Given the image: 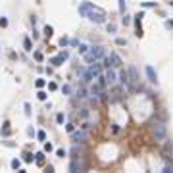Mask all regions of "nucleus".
Masks as SVG:
<instances>
[{
    "instance_id": "obj_1",
    "label": "nucleus",
    "mask_w": 173,
    "mask_h": 173,
    "mask_svg": "<svg viewBox=\"0 0 173 173\" xmlns=\"http://www.w3.org/2000/svg\"><path fill=\"white\" fill-rule=\"evenodd\" d=\"M85 58H87V62H98L100 58H104V48L102 46H90V52L87 50Z\"/></svg>"
},
{
    "instance_id": "obj_2",
    "label": "nucleus",
    "mask_w": 173,
    "mask_h": 173,
    "mask_svg": "<svg viewBox=\"0 0 173 173\" xmlns=\"http://www.w3.org/2000/svg\"><path fill=\"white\" fill-rule=\"evenodd\" d=\"M165 135H167V131H165V125L160 123V121H156V123H152V136L156 140H163Z\"/></svg>"
},
{
    "instance_id": "obj_3",
    "label": "nucleus",
    "mask_w": 173,
    "mask_h": 173,
    "mask_svg": "<svg viewBox=\"0 0 173 173\" xmlns=\"http://www.w3.org/2000/svg\"><path fill=\"white\" fill-rule=\"evenodd\" d=\"M87 17H89L92 23H104V21H106L104 12H102V10H98V8H92L89 13H87Z\"/></svg>"
},
{
    "instance_id": "obj_4",
    "label": "nucleus",
    "mask_w": 173,
    "mask_h": 173,
    "mask_svg": "<svg viewBox=\"0 0 173 173\" xmlns=\"http://www.w3.org/2000/svg\"><path fill=\"white\" fill-rule=\"evenodd\" d=\"M85 169V162L81 160V158H73V160H71V163H69V171L71 173H75V171H83Z\"/></svg>"
},
{
    "instance_id": "obj_5",
    "label": "nucleus",
    "mask_w": 173,
    "mask_h": 173,
    "mask_svg": "<svg viewBox=\"0 0 173 173\" xmlns=\"http://www.w3.org/2000/svg\"><path fill=\"white\" fill-rule=\"evenodd\" d=\"M144 71H146V77H148V81L152 83V85L160 83V81H158V73H156V69L152 66H146V67H144Z\"/></svg>"
},
{
    "instance_id": "obj_6",
    "label": "nucleus",
    "mask_w": 173,
    "mask_h": 173,
    "mask_svg": "<svg viewBox=\"0 0 173 173\" xmlns=\"http://www.w3.org/2000/svg\"><path fill=\"white\" fill-rule=\"evenodd\" d=\"M104 81H106V83H110V85H113L115 81H117V75H115V71H113L112 67H106V73H104Z\"/></svg>"
},
{
    "instance_id": "obj_7",
    "label": "nucleus",
    "mask_w": 173,
    "mask_h": 173,
    "mask_svg": "<svg viewBox=\"0 0 173 173\" xmlns=\"http://www.w3.org/2000/svg\"><path fill=\"white\" fill-rule=\"evenodd\" d=\"M89 73L92 75V79L98 77V75H102V67H100V63L96 62H90V66H89Z\"/></svg>"
},
{
    "instance_id": "obj_8",
    "label": "nucleus",
    "mask_w": 173,
    "mask_h": 173,
    "mask_svg": "<svg viewBox=\"0 0 173 173\" xmlns=\"http://www.w3.org/2000/svg\"><path fill=\"white\" fill-rule=\"evenodd\" d=\"M92 8H94V4H92V2H83L81 6H79V16L87 17V13H89Z\"/></svg>"
},
{
    "instance_id": "obj_9",
    "label": "nucleus",
    "mask_w": 173,
    "mask_h": 173,
    "mask_svg": "<svg viewBox=\"0 0 173 173\" xmlns=\"http://www.w3.org/2000/svg\"><path fill=\"white\" fill-rule=\"evenodd\" d=\"M77 73H79V77H81V81H83V83H90V81H92V75L89 73V69L79 67V69H77Z\"/></svg>"
},
{
    "instance_id": "obj_10",
    "label": "nucleus",
    "mask_w": 173,
    "mask_h": 173,
    "mask_svg": "<svg viewBox=\"0 0 173 173\" xmlns=\"http://www.w3.org/2000/svg\"><path fill=\"white\" fill-rule=\"evenodd\" d=\"M87 139V131H71V140L73 142H83Z\"/></svg>"
},
{
    "instance_id": "obj_11",
    "label": "nucleus",
    "mask_w": 173,
    "mask_h": 173,
    "mask_svg": "<svg viewBox=\"0 0 173 173\" xmlns=\"http://www.w3.org/2000/svg\"><path fill=\"white\" fill-rule=\"evenodd\" d=\"M110 62H112V67H121V63H123V62H121V58L115 54V52L110 54Z\"/></svg>"
},
{
    "instance_id": "obj_12",
    "label": "nucleus",
    "mask_w": 173,
    "mask_h": 173,
    "mask_svg": "<svg viewBox=\"0 0 173 173\" xmlns=\"http://www.w3.org/2000/svg\"><path fill=\"white\" fill-rule=\"evenodd\" d=\"M50 63H52V66H54V67H60V66H62V63H63V58H62L60 54H58L56 58H52V60H50Z\"/></svg>"
},
{
    "instance_id": "obj_13",
    "label": "nucleus",
    "mask_w": 173,
    "mask_h": 173,
    "mask_svg": "<svg viewBox=\"0 0 173 173\" xmlns=\"http://www.w3.org/2000/svg\"><path fill=\"white\" fill-rule=\"evenodd\" d=\"M117 81L123 85V87L127 85V71H125V69H121V71H119V79H117Z\"/></svg>"
},
{
    "instance_id": "obj_14",
    "label": "nucleus",
    "mask_w": 173,
    "mask_h": 173,
    "mask_svg": "<svg viewBox=\"0 0 173 173\" xmlns=\"http://www.w3.org/2000/svg\"><path fill=\"white\" fill-rule=\"evenodd\" d=\"M23 46H25L27 52H31V50H33V44H31V39H29V37H25V39H23Z\"/></svg>"
},
{
    "instance_id": "obj_15",
    "label": "nucleus",
    "mask_w": 173,
    "mask_h": 173,
    "mask_svg": "<svg viewBox=\"0 0 173 173\" xmlns=\"http://www.w3.org/2000/svg\"><path fill=\"white\" fill-rule=\"evenodd\" d=\"M12 133V129H10V123H8V121H6V123H4V127H2V135L4 136H8Z\"/></svg>"
},
{
    "instance_id": "obj_16",
    "label": "nucleus",
    "mask_w": 173,
    "mask_h": 173,
    "mask_svg": "<svg viewBox=\"0 0 173 173\" xmlns=\"http://www.w3.org/2000/svg\"><path fill=\"white\" fill-rule=\"evenodd\" d=\"M100 89H102V87H98V85H92V87H90V94H92V96H96L98 92H100Z\"/></svg>"
},
{
    "instance_id": "obj_17",
    "label": "nucleus",
    "mask_w": 173,
    "mask_h": 173,
    "mask_svg": "<svg viewBox=\"0 0 173 173\" xmlns=\"http://www.w3.org/2000/svg\"><path fill=\"white\" fill-rule=\"evenodd\" d=\"M77 46H79V48H77V50H79V54H85L87 50H89V46H87V44H83V42H79Z\"/></svg>"
},
{
    "instance_id": "obj_18",
    "label": "nucleus",
    "mask_w": 173,
    "mask_h": 173,
    "mask_svg": "<svg viewBox=\"0 0 173 173\" xmlns=\"http://www.w3.org/2000/svg\"><path fill=\"white\" fill-rule=\"evenodd\" d=\"M63 121H66V115H63V113H58V115H56V123H58V125H62Z\"/></svg>"
},
{
    "instance_id": "obj_19",
    "label": "nucleus",
    "mask_w": 173,
    "mask_h": 173,
    "mask_svg": "<svg viewBox=\"0 0 173 173\" xmlns=\"http://www.w3.org/2000/svg\"><path fill=\"white\" fill-rule=\"evenodd\" d=\"M52 33H54L52 25H46V27H44V35H46V37H52Z\"/></svg>"
},
{
    "instance_id": "obj_20",
    "label": "nucleus",
    "mask_w": 173,
    "mask_h": 173,
    "mask_svg": "<svg viewBox=\"0 0 173 173\" xmlns=\"http://www.w3.org/2000/svg\"><path fill=\"white\" fill-rule=\"evenodd\" d=\"M79 115H81L83 119H87V117H89V110H87V108H81V112H79Z\"/></svg>"
},
{
    "instance_id": "obj_21",
    "label": "nucleus",
    "mask_w": 173,
    "mask_h": 173,
    "mask_svg": "<svg viewBox=\"0 0 173 173\" xmlns=\"http://www.w3.org/2000/svg\"><path fill=\"white\" fill-rule=\"evenodd\" d=\"M90 127H92V125H90V121H83V123H81V129H83V131H89Z\"/></svg>"
},
{
    "instance_id": "obj_22",
    "label": "nucleus",
    "mask_w": 173,
    "mask_h": 173,
    "mask_svg": "<svg viewBox=\"0 0 173 173\" xmlns=\"http://www.w3.org/2000/svg\"><path fill=\"white\" fill-rule=\"evenodd\" d=\"M121 21H123V25H129V23H131V16H127V13H123V17H121Z\"/></svg>"
},
{
    "instance_id": "obj_23",
    "label": "nucleus",
    "mask_w": 173,
    "mask_h": 173,
    "mask_svg": "<svg viewBox=\"0 0 173 173\" xmlns=\"http://www.w3.org/2000/svg\"><path fill=\"white\" fill-rule=\"evenodd\" d=\"M35 160H37L39 163H42V160H44V154H42V152H37V154H35Z\"/></svg>"
},
{
    "instance_id": "obj_24",
    "label": "nucleus",
    "mask_w": 173,
    "mask_h": 173,
    "mask_svg": "<svg viewBox=\"0 0 173 173\" xmlns=\"http://www.w3.org/2000/svg\"><path fill=\"white\" fill-rule=\"evenodd\" d=\"M21 167V162L19 160H12V169H19Z\"/></svg>"
},
{
    "instance_id": "obj_25",
    "label": "nucleus",
    "mask_w": 173,
    "mask_h": 173,
    "mask_svg": "<svg viewBox=\"0 0 173 173\" xmlns=\"http://www.w3.org/2000/svg\"><path fill=\"white\" fill-rule=\"evenodd\" d=\"M66 154H67V152H66L63 148H58V150H56V156H58V158H63Z\"/></svg>"
},
{
    "instance_id": "obj_26",
    "label": "nucleus",
    "mask_w": 173,
    "mask_h": 173,
    "mask_svg": "<svg viewBox=\"0 0 173 173\" xmlns=\"http://www.w3.org/2000/svg\"><path fill=\"white\" fill-rule=\"evenodd\" d=\"M77 96H79V98H87V90H85V89H79V90H77Z\"/></svg>"
},
{
    "instance_id": "obj_27",
    "label": "nucleus",
    "mask_w": 173,
    "mask_h": 173,
    "mask_svg": "<svg viewBox=\"0 0 173 173\" xmlns=\"http://www.w3.org/2000/svg\"><path fill=\"white\" fill-rule=\"evenodd\" d=\"M62 92H63V94H69V92H71V87L69 85H63L62 87Z\"/></svg>"
},
{
    "instance_id": "obj_28",
    "label": "nucleus",
    "mask_w": 173,
    "mask_h": 173,
    "mask_svg": "<svg viewBox=\"0 0 173 173\" xmlns=\"http://www.w3.org/2000/svg\"><path fill=\"white\" fill-rule=\"evenodd\" d=\"M37 96H39V100H46V92H44V90H39Z\"/></svg>"
},
{
    "instance_id": "obj_29",
    "label": "nucleus",
    "mask_w": 173,
    "mask_h": 173,
    "mask_svg": "<svg viewBox=\"0 0 173 173\" xmlns=\"http://www.w3.org/2000/svg\"><path fill=\"white\" fill-rule=\"evenodd\" d=\"M37 139H39V140H44V139H46V133H44V131H39V133H37Z\"/></svg>"
},
{
    "instance_id": "obj_30",
    "label": "nucleus",
    "mask_w": 173,
    "mask_h": 173,
    "mask_svg": "<svg viewBox=\"0 0 173 173\" xmlns=\"http://www.w3.org/2000/svg\"><path fill=\"white\" fill-rule=\"evenodd\" d=\"M115 44H117V46H125L127 42H125V39H115Z\"/></svg>"
},
{
    "instance_id": "obj_31",
    "label": "nucleus",
    "mask_w": 173,
    "mask_h": 173,
    "mask_svg": "<svg viewBox=\"0 0 173 173\" xmlns=\"http://www.w3.org/2000/svg\"><path fill=\"white\" fill-rule=\"evenodd\" d=\"M104 67H112V62H110V56L104 58Z\"/></svg>"
},
{
    "instance_id": "obj_32",
    "label": "nucleus",
    "mask_w": 173,
    "mask_h": 173,
    "mask_svg": "<svg viewBox=\"0 0 173 173\" xmlns=\"http://www.w3.org/2000/svg\"><path fill=\"white\" fill-rule=\"evenodd\" d=\"M119 12L125 13V0H119Z\"/></svg>"
},
{
    "instance_id": "obj_33",
    "label": "nucleus",
    "mask_w": 173,
    "mask_h": 173,
    "mask_svg": "<svg viewBox=\"0 0 173 173\" xmlns=\"http://www.w3.org/2000/svg\"><path fill=\"white\" fill-rule=\"evenodd\" d=\"M52 150H54V146H52L50 142H46V144H44V152H52Z\"/></svg>"
},
{
    "instance_id": "obj_34",
    "label": "nucleus",
    "mask_w": 173,
    "mask_h": 173,
    "mask_svg": "<svg viewBox=\"0 0 173 173\" xmlns=\"http://www.w3.org/2000/svg\"><path fill=\"white\" fill-rule=\"evenodd\" d=\"M23 160H25V162H33V154H29V152L23 154Z\"/></svg>"
},
{
    "instance_id": "obj_35",
    "label": "nucleus",
    "mask_w": 173,
    "mask_h": 173,
    "mask_svg": "<svg viewBox=\"0 0 173 173\" xmlns=\"http://www.w3.org/2000/svg\"><path fill=\"white\" fill-rule=\"evenodd\" d=\"M71 154H73L71 158H77V156H79V148H77V146H73V148H71Z\"/></svg>"
},
{
    "instance_id": "obj_36",
    "label": "nucleus",
    "mask_w": 173,
    "mask_h": 173,
    "mask_svg": "<svg viewBox=\"0 0 173 173\" xmlns=\"http://www.w3.org/2000/svg\"><path fill=\"white\" fill-rule=\"evenodd\" d=\"M6 25H8V19H6V17H0V27H6Z\"/></svg>"
},
{
    "instance_id": "obj_37",
    "label": "nucleus",
    "mask_w": 173,
    "mask_h": 173,
    "mask_svg": "<svg viewBox=\"0 0 173 173\" xmlns=\"http://www.w3.org/2000/svg\"><path fill=\"white\" fill-rule=\"evenodd\" d=\"M35 85H37L39 89H40V87H44V79H37V83H35Z\"/></svg>"
},
{
    "instance_id": "obj_38",
    "label": "nucleus",
    "mask_w": 173,
    "mask_h": 173,
    "mask_svg": "<svg viewBox=\"0 0 173 173\" xmlns=\"http://www.w3.org/2000/svg\"><path fill=\"white\" fill-rule=\"evenodd\" d=\"M108 33H115V25H113V23L108 25Z\"/></svg>"
},
{
    "instance_id": "obj_39",
    "label": "nucleus",
    "mask_w": 173,
    "mask_h": 173,
    "mask_svg": "<svg viewBox=\"0 0 173 173\" xmlns=\"http://www.w3.org/2000/svg\"><path fill=\"white\" fill-rule=\"evenodd\" d=\"M35 60H37V62H42V54H40V52H35Z\"/></svg>"
},
{
    "instance_id": "obj_40",
    "label": "nucleus",
    "mask_w": 173,
    "mask_h": 173,
    "mask_svg": "<svg viewBox=\"0 0 173 173\" xmlns=\"http://www.w3.org/2000/svg\"><path fill=\"white\" fill-rule=\"evenodd\" d=\"M66 129H67V133H71V131L75 129V125H73V123H67V125H66Z\"/></svg>"
},
{
    "instance_id": "obj_41",
    "label": "nucleus",
    "mask_w": 173,
    "mask_h": 173,
    "mask_svg": "<svg viewBox=\"0 0 173 173\" xmlns=\"http://www.w3.org/2000/svg\"><path fill=\"white\" fill-rule=\"evenodd\" d=\"M48 89H50V90H56V89H58V85H56V83L52 81V83H50V85H48Z\"/></svg>"
},
{
    "instance_id": "obj_42",
    "label": "nucleus",
    "mask_w": 173,
    "mask_h": 173,
    "mask_svg": "<svg viewBox=\"0 0 173 173\" xmlns=\"http://www.w3.org/2000/svg\"><path fill=\"white\" fill-rule=\"evenodd\" d=\"M171 171H173L171 165H165V167H163V173H171Z\"/></svg>"
},
{
    "instance_id": "obj_43",
    "label": "nucleus",
    "mask_w": 173,
    "mask_h": 173,
    "mask_svg": "<svg viewBox=\"0 0 173 173\" xmlns=\"http://www.w3.org/2000/svg\"><path fill=\"white\" fill-rule=\"evenodd\" d=\"M142 6H144V8H152L154 2H142Z\"/></svg>"
},
{
    "instance_id": "obj_44",
    "label": "nucleus",
    "mask_w": 173,
    "mask_h": 173,
    "mask_svg": "<svg viewBox=\"0 0 173 173\" xmlns=\"http://www.w3.org/2000/svg\"><path fill=\"white\" fill-rule=\"evenodd\" d=\"M60 44H62V46H66V44H67V39H66V37L60 39Z\"/></svg>"
},
{
    "instance_id": "obj_45",
    "label": "nucleus",
    "mask_w": 173,
    "mask_h": 173,
    "mask_svg": "<svg viewBox=\"0 0 173 173\" xmlns=\"http://www.w3.org/2000/svg\"><path fill=\"white\" fill-rule=\"evenodd\" d=\"M60 56H62V58H63V60H67V56H69V54H67V52H66V50H63V52H60Z\"/></svg>"
}]
</instances>
